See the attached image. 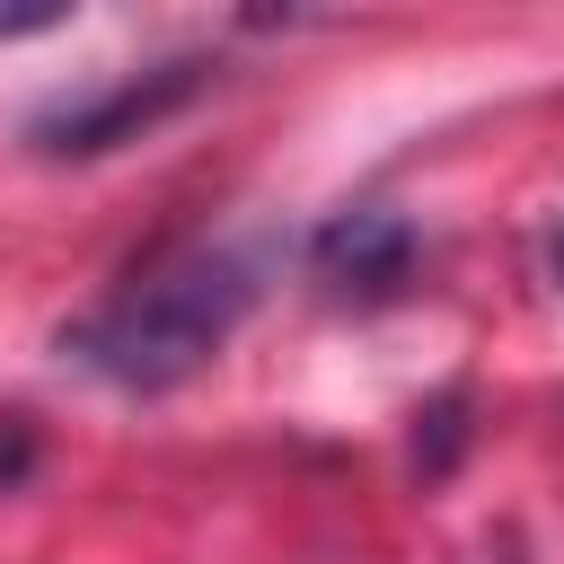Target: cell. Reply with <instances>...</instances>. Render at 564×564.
I'll return each mask as SVG.
<instances>
[{
    "instance_id": "52a82bcc",
    "label": "cell",
    "mask_w": 564,
    "mask_h": 564,
    "mask_svg": "<svg viewBox=\"0 0 564 564\" xmlns=\"http://www.w3.org/2000/svg\"><path fill=\"white\" fill-rule=\"evenodd\" d=\"M546 264H555V282H564V220H555V238H546Z\"/></svg>"
},
{
    "instance_id": "277c9868",
    "label": "cell",
    "mask_w": 564,
    "mask_h": 564,
    "mask_svg": "<svg viewBox=\"0 0 564 564\" xmlns=\"http://www.w3.org/2000/svg\"><path fill=\"white\" fill-rule=\"evenodd\" d=\"M458 441H467V397H441V405L423 414V432H414V458H423V476H441V467L458 458Z\"/></svg>"
},
{
    "instance_id": "7a4b0ae2",
    "label": "cell",
    "mask_w": 564,
    "mask_h": 564,
    "mask_svg": "<svg viewBox=\"0 0 564 564\" xmlns=\"http://www.w3.org/2000/svg\"><path fill=\"white\" fill-rule=\"evenodd\" d=\"M203 79H212L203 53H176V62L123 70V79L97 88V97H62V106H44V115L26 123V150H35V159H97V150H123V141L159 132L176 106H194Z\"/></svg>"
},
{
    "instance_id": "8992f818",
    "label": "cell",
    "mask_w": 564,
    "mask_h": 564,
    "mask_svg": "<svg viewBox=\"0 0 564 564\" xmlns=\"http://www.w3.org/2000/svg\"><path fill=\"white\" fill-rule=\"evenodd\" d=\"M18 467H26V423H18V414H0V485H9Z\"/></svg>"
},
{
    "instance_id": "3957f363",
    "label": "cell",
    "mask_w": 564,
    "mask_h": 564,
    "mask_svg": "<svg viewBox=\"0 0 564 564\" xmlns=\"http://www.w3.org/2000/svg\"><path fill=\"white\" fill-rule=\"evenodd\" d=\"M308 264H317V282L370 300V291H397V282H405L414 229H405L397 212H335V220L308 238Z\"/></svg>"
},
{
    "instance_id": "5b68a950",
    "label": "cell",
    "mask_w": 564,
    "mask_h": 564,
    "mask_svg": "<svg viewBox=\"0 0 564 564\" xmlns=\"http://www.w3.org/2000/svg\"><path fill=\"white\" fill-rule=\"evenodd\" d=\"M70 9L62 0H26V9H0V44H18V35H44V26H62Z\"/></svg>"
},
{
    "instance_id": "6da1fadb",
    "label": "cell",
    "mask_w": 564,
    "mask_h": 564,
    "mask_svg": "<svg viewBox=\"0 0 564 564\" xmlns=\"http://www.w3.org/2000/svg\"><path fill=\"white\" fill-rule=\"evenodd\" d=\"M256 291H264L256 282V256H238V247H185V256L132 273L106 308H88L62 335V352L79 370H97L106 388L159 397V388L194 379L238 335V317L256 308Z\"/></svg>"
}]
</instances>
